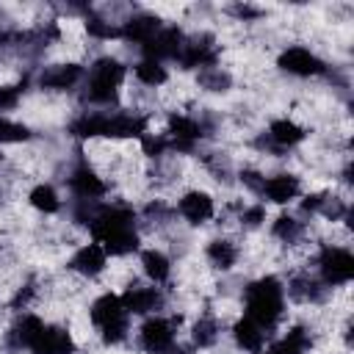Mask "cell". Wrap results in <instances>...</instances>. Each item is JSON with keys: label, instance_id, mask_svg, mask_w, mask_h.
Returning <instances> with one entry per match:
<instances>
[{"label": "cell", "instance_id": "ba28073f", "mask_svg": "<svg viewBox=\"0 0 354 354\" xmlns=\"http://www.w3.org/2000/svg\"><path fill=\"white\" fill-rule=\"evenodd\" d=\"M86 77V58L75 55H53L33 66L30 72V88L33 94L41 97H55V100H72L77 97L80 86Z\"/></svg>", "mask_w": 354, "mask_h": 354}, {"label": "cell", "instance_id": "5bb4252c", "mask_svg": "<svg viewBox=\"0 0 354 354\" xmlns=\"http://www.w3.org/2000/svg\"><path fill=\"white\" fill-rule=\"evenodd\" d=\"M116 290H119V299H122V304H124V310L133 321L171 310V293L158 288V285L144 282L138 274L127 277Z\"/></svg>", "mask_w": 354, "mask_h": 354}, {"label": "cell", "instance_id": "8992f818", "mask_svg": "<svg viewBox=\"0 0 354 354\" xmlns=\"http://www.w3.org/2000/svg\"><path fill=\"white\" fill-rule=\"evenodd\" d=\"M271 66L282 80L293 83H321L332 66V58L318 50V44H310L307 39H288L277 44L271 55Z\"/></svg>", "mask_w": 354, "mask_h": 354}, {"label": "cell", "instance_id": "52a82bcc", "mask_svg": "<svg viewBox=\"0 0 354 354\" xmlns=\"http://www.w3.org/2000/svg\"><path fill=\"white\" fill-rule=\"evenodd\" d=\"M171 207L183 230L194 235H205L216 227L221 196L205 183H185L171 194Z\"/></svg>", "mask_w": 354, "mask_h": 354}, {"label": "cell", "instance_id": "7a4b0ae2", "mask_svg": "<svg viewBox=\"0 0 354 354\" xmlns=\"http://www.w3.org/2000/svg\"><path fill=\"white\" fill-rule=\"evenodd\" d=\"M127 66H130V55H124V50L119 47L94 53L86 61V77L75 97V105L100 108V111L122 108L127 91Z\"/></svg>", "mask_w": 354, "mask_h": 354}, {"label": "cell", "instance_id": "ac0fdd59", "mask_svg": "<svg viewBox=\"0 0 354 354\" xmlns=\"http://www.w3.org/2000/svg\"><path fill=\"white\" fill-rule=\"evenodd\" d=\"M174 69L158 58H147V55H136L130 58V66H127V83L141 88V91H149V94H160L171 80H174Z\"/></svg>", "mask_w": 354, "mask_h": 354}, {"label": "cell", "instance_id": "30bf717a", "mask_svg": "<svg viewBox=\"0 0 354 354\" xmlns=\"http://www.w3.org/2000/svg\"><path fill=\"white\" fill-rule=\"evenodd\" d=\"M304 263L332 293H346L354 279V252L343 241H315Z\"/></svg>", "mask_w": 354, "mask_h": 354}, {"label": "cell", "instance_id": "2e32d148", "mask_svg": "<svg viewBox=\"0 0 354 354\" xmlns=\"http://www.w3.org/2000/svg\"><path fill=\"white\" fill-rule=\"evenodd\" d=\"M188 83H191L194 94L202 102H218V100L230 102L235 97V91H238L241 77L227 61H221V64H213V66H205V69L194 72L188 77Z\"/></svg>", "mask_w": 354, "mask_h": 354}, {"label": "cell", "instance_id": "4fadbf2b", "mask_svg": "<svg viewBox=\"0 0 354 354\" xmlns=\"http://www.w3.org/2000/svg\"><path fill=\"white\" fill-rule=\"evenodd\" d=\"M133 268L136 274L149 282V285H158L163 290H174L177 288V274H180V263L169 254L166 246L155 243V241H144L141 249L136 252L133 257Z\"/></svg>", "mask_w": 354, "mask_h": 354}, {"label": "cell", "instance_id": "6da1fadb", "mask_svg": "<svg viewBox=\"0 0 354 354\" xmlns=\"http://www.w3.org/2000/svg\"><path fill=\"white\" fill-rule=\"evenodd\" d=\"M86 238L97 241L111 254V260H133L144 243L136 202L116 194L105 202L91 205L86 218Z\"/></svg>", "mask_w": 354, "mask_h": 354}, {"label": "cell", "instance_id": "d6986e66", "mask_svg": "<svg viewBox=\"0 0 354 354\" xmlns=\"http://www.w3.org/2000/svg\"><path fill=\"white\" fill-rule=\"evenodd\" d=\"M6 158H8V152H6V149H0V171H3V166H6Z\"/></svg>", "mask_w": 354, "mask_h": 354}, {"label": "cell", "instance_id": "5b68a950", "mask_svg": "<svg viewBox=\"0 0 354 354\" xmlns=\"http://www.w3.org/2000/svg\"><path fill=\"white\" fill-rule=\"evenodd\" d=\"M249 238H241L230 230H210L196 243V260L207 271V277H235L243 274L249 260Z\"/></svg>", "mask_w": 354, "mask_h": 354}, {"label": "cell", "instance_id": "9a60e30c", "mask_svg": "<svg viewBox=\"0 0 354 354\" xmlns=\"http://www.w3.org/2000/svg\"><path fill=\"white\" fill-rule=\"evenodd\" d=\"M19 199L25 210L41 221H55V218H64L66 213V194L53 177H33L22 188Z\"/></svg>", "mask_w": 354, "mask_h": 354}, {"label": "cell", "instance_id": "277c9868", "mask_svg": "<svg viewBox=\"0 0 354 354\" xmlns=\"http://www.w3.org/2000/svg\"><path fill=\"white\" fill-rule=\"evenodd\" d=\"M235 304H238V313L257 321L260 326H266L274 335L290 318L285 282H282L277 268H263V271H254V274H243Z\"/></svg>", "mask_w": 354, "mask_h": 354}, {"label": "cell", "instance_id": "3957f363", "mask_svg": "<svg viewBox=\"0 0 354 354\" xmlns=\"http://www.w3.org/2000/svg\"><path fill=\"white\" fill-rule=\"evenodd\" d=\"M80 313H83V321H86V332L91 335V340L100 351L130 348L136 321L127 315L116 288L102 285L100 290L88 293Z\"/></svg>", "mask_w": 354, "mask_h": 354}, {"label": "cell", "instance_id": "7c38bea8", "mask_svg": "<svg viewBox=\"0 0 354 354\" xmlns=\"http://www.w3.org/2000/svg\"><path fill=\"white\" fill-rule=\"evenodd\" d=\"M116 260H111V254L91 238H83L77 246H72L66 254H64V263H61V271H66L69 277L86 282V285H102L108 277H111V268H113Z\"/></svg>", "mask_w": 354, "mask_h": 354}, {"label": "cell", "instance_id": "8fae6325", "mask_svg": "<svg viewBox=\"0 0 354 354\" xmlns=\"http://www.w3.org/2000/svg\"><path fill=\"white\" fill-rule=\"evenodd\" d=\"M307 185H310V177L301 169H296L293 163L271 166V169H266V177H263L257 199L268 210H290L301 199Z\"/></svg>", "mask_w": 354, "mask_h": 354}, {"label": "cell", "instance_id": "9c48e42d", "mask_svg": "<svg viewBox=\"0 0 354 354\" xmlns=\"http://www.w3.org/2000/svg\"><path fill=\"white\" fill-rule=\"evenodd\" d=\"M185 318L188 310H166V313H155L147 318H138L133 326V351L136 354H169L174 348L177 340H183V329H185Z\"/></svg>", "mask_w": 354, "mask_h": 354}, {"label": "cell", "instance_id": "e0dca14e", "mask_svg": "<svg viewBox=\"0 0 354 354\" xmlns=\"http://www.w3.org/2000/svg\"><path fill=\"white\" fill-rule=\"evenodd\" d=\"M274 332L260 326L257 321L246 318L243 313H235L227 324V348L230 354H260L271 343Z\"/></svg>", "mask_w": 354, "mask_h": 354}]
</instances>
